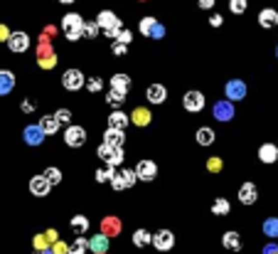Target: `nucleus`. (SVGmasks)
<instances>
[{
	"mask_svg": "<svg viewBox=\"0 0 278 254\" xmlns=\"http://www.w3.org/2000/svg\"><path fill=\"white\" fill-rule=\"evenodd\" d=\"M96 25L101 28V32L109 37V40H116V35H118V30L123 28V23H121V18L113 13V10H101L99 15H96Z\"/></svg>",
	"mask_w": 278,
	"mask_h": 254,
	"instance_id": "obj_1",
	"label": "nucleus"
},
{
	"mask_svg": "<svg viewBox=\"0 0 278 254\" xmlns=\"http://www.w3.org/2000/svg\"><path fill=\"white\" fill-rule=\"evenodd\" d=\"M82 30H84V18L79 13H67L62 18V32L69 42H77L82 40Z\"/></svg>",
	"mask_w": 278,
	"mask_h": 254,
	"instance_id": "obj_2",
	"label": "nucleus"
},
{
	"mask_svg": "<svg viewBox=\"0 0 278 254\" xmlns=\"http://www.w3.org/2000/svg\"><path fill=\"white\" fill-rule=\"evenodd\" d=\"M136 173L131 168H123V166H118V168H113V175H111V188L113 190H131L133 185H136Z\"/></svg>",
	"mask_w": 278,
	"mask_h": 254,
	"instance_id": "obj_3",
	"label": "nucleus"
},
{
	"mask_svg": "<svg viewBox=\"0 0 278 254\" xmlns=\"http://www.w3.org/2000/svg\"><path fill=\"white\" fill-rule=\"evenodd\" d=\"M37 64L42 67V69H52L57 64V55L55 50H52V45H50V37H40V45H37Z\"/></svg>",
	"mask_w": 278,
	"mask_h": 254,
	"instance_id": "obj_4",
	"label": "nucleus"
},
{
	"mask_svg": "<svg viewBox=\"0 0 278 254\" xmlns=\"http://www.w3.org/2000/svg\"><path fill=\"white\" fill-rule=\"evenodd\" d=\"M96 156H99L104 163L113 166V168L123 166V161H126V153H123V148H113V146H106V143H101V146L96 148Z\"/></svg>",
	"mask_w": 278,
	"mask_h": 254,
	"instance_id": "obj_5",
	"label": "nucleus"
},
{
	"mask_svg": "<svg viewBox=\"0 0 278 254\" xmlns=\"http://www.w3.org/2000/svg\"><path fill=\"white\" fill-rule=\"evenodd\" d=\"M8 47H10L13 55H23V52H28L30 50V35L28 32H23V30L10 32V37H8Z\"/></svg>",
	"mask_w": 278,
	"mask_h": 254,
	"instance_id": "obj_6",
	"label": "nucleus"
},
{
	"mask_svg": "<svg viewBox=\"0 0 278 254\" xmlns=\"http://www.w3.org/2000/svg\"><path fill=\"white\" fill-rule=\"evenodd\" d=\"M133 173H136L138 180L150 183V180H155V175H158V163L150 161V158H143V161H138V166L133 168Z\"/></svg>",
	"mask_w": 278,
	"mask_h": 254,
	"instance_id": "obj_7",
	"label": "nucleus"
},
{
	"mask_svg": "<svg viewBox=\"0 0 278 254\" xmlns=\"http://www.w3.org/2000/svg\"><path fill=\"white\" fill-rule=\"evenodd\" d=\"M64 143L69 148H82L86 143V131L82 126H74V123H67V131H64Z\"/></svg>",
	"mask_w": 278,
	"mask_h": 254,
	"instance_id": "obj_8",
	"label": "nucleus"
},
{
	"mask_svg": "<svg viewBox=\"0 0 278 254\" xmlns=\"http://www.w3.org/2000/svg\"><path fill=\"white\" fill-rule=\"evenodd\" d=\"M150 244H153L158 252H170V249L175 247V234H172L170 229H160V232H155V234H153Z\"/></svg>",
	"mask_w": 278,
	"mask_h": 254,
	"instance_id": "obj_9",
	"label": "nucleus"
},
{
	"mask_svg": "<svg viewBox=\"0 0 278 254\" xmlns=\"http://www.w3.org/2000/svg\"><path fill=\"white\" fill-rule=\"evenodd\" d=\"M86 82V77H84V72L79 69H67L64 72V77H62V86L67 89V91H79Z\"/></svg>",
	"mask_w": 278,
	"mask_h": 254,
	"instance_id": "obj_10",
	"label": "nucleus"
},
{
	"mask_svg": "<svg viewBox=\"0 0 278 254\" xmlns=\"http://www.w3.org/2000/svg\"><path fill=\"white\" fill-rule=\"evenodd\" d=\"M204 94L202 91H197V89H192V91H187L185 94V99H182V106H185V111H190V113H197V111H202L204 109Z\"/></svg>",
	"mask_w": 278,
	"mask_h": 254,
	"instance_id": "obj_11",
	"label": "nucleus"
},
{
	"mask_svg": "<svg viewBox=\"0 0 278 254\" xmlns=\"http://www.w3.org/2000/svg\"><path fill=\"white\" fill-rule=\"evenodd\" d=\"M224 94H226L229 101H241L246 96V84L241 79H229L226 86H224Z\"/></svg>",
	"mask_w": 278,
	"mask_h": 254,
	"instance_id": "obj_12",
	"label": "nucleus"
},
{
	"mask_svg": "<svg viewBox=\"0 0 278 254\" xmlns=\"http://www.w3.org/2000/svg\"><path fill=\"white\" fill-rule=\"evenodd\" d=\"M23 139H25L28 146H42L47 136H45V131L40 129V123H30V126L23 129Z\"/></svg>",
	"mask_w": 278,
	"mask_h": 254,
	"instance_id": "obj_13",
	"label": "nucleus"
},
{
	"mask_svg": "<svg viewBox=\"0 0 278 254\" xmlns=\"http://www.w3.org/2000/svg\"><path fill=\"white\" fill-rule=\"evenodd\" d=\"M212 116H214L217 121H231V118H234V101H229V99L217 101V104L212 106Z\"/></svg>",
	"mask_w": 278,
	"mask_h": 254,
	"instance_id": "obj_14",
	"label": "nucleus"
},
{
	"mask_svg": "<svg viewBox=\"0 0 278 254\" xmlns=\"http://www.w3.org/2000/svg\"><path fill=\"white\" fill-rule=\"evenodd\" d=\"M50 190H52V185L45 180V175H35V178L30 180V193H32L35 198H47Z\"/></svg>",
	"mask_w": 278,
	"mask_h": 254,
	"instance_id": "obj_15",
	"label": "nucleus"
},
{
	"mask_svg": "<svg viewBox=\"0 0 278 254\" xmlns=\"http://www.w3.org/2000/svg\"><path fill=\"white\" fill-rule=\"evenodd\" d=\"M256 200H258V188L251 180L241 183V188H239V202L241 205H253Z\"/></svg>",
	"mask_w": 278,
	"mask_h": 254,
	"instance_id": "obj_16",
	"label": "nucleus"
},
{
	"mask_svg": "<svg viewBox=\"0 0 278 254\" xmlns=\"http://www.w3.org/2000/svg\"><path fill=\"white\" fill-rule=\"evenodd\" d=\"M121 229H123V222H121V217H113V215H106L104 220H101V232L111 239L116 234H121Z\"/></svg>",
	"mask_w": 278,
	"mask_h": 254,
	"instance_id": "obj_17",
	"label": "nucleus"
},
{
	"mask_svg": "<svg viewBox=\"0 0 278 254\" xmlns=\"http://www.w3.org/2000/svg\"><path fill=\"white\" fill-rule=\"evenodd\" d=\"M131 123V116L121 109H113L109 113V129H118V131H126V126Z\"/></svg>",
	"mask_w": 278,
	"mask_h": 254,
	"instance_id": "obj_18",
	"label": "nucleus"
},
{
	"mask_svg": "<svg viewBox=\"0 0 278 254\" xmlns=\"http://www.w3.org/2000/svg\"><path fill=\"white\" fill-rule=\"evenodd\" d=\"M258 161H261V163H266V166L276 163V161H278V146H276V143H263V146L258 148Z\"/></svg>",
	"mask_w": 278,
	"mask_h": 254,
	"instance_id": "obj_19",
	"label": "nucleus"
},
{
	"mask_svg": "<svg viewBox=\"0 0 278 254\" xmlns=\"http://www.w3.org/2000/svg\"><path fill=\"white\" fill-rule=\"evenodd\" d=\"M145 99H148L150 104H163L167 99V89L163 84H150L145 89Z\"/></svg>",
	"mask_w": 278,
	"mask_h": 254,
	"instance_id": "obj_20",
	"label": "nucleus"
},
{
	"mask_svg": "<svg viewBox=\"0 0 278 254\" xmlns=\"http://www.w3.org/2000/svg\"><path fill=\"white\" fill-rule=\"evenodd\" d=\"M109 84H111V89L113 91H118V94H128V89H131V84H133V79H131L128 74L121 72V74H113Z\"/></svg>",
	"mask_w": 278,
	"mask_h": 254,
	"instance_id": "obj_21",
	"label": "nucleus"
},
{
	"mask_svg": "<svg viewBox=\"0 0 278 254\" xmlns=\"http://www.w3.org/2000/svg\"><path fill=\"white\" fill-rule=\"evenodd\" d=\"M258 25L263 30H271L278 25V13L273 8H263L261 13H258Z\"/></svg>",
	"mask_w": 278,
	"mask_h": 254,
	"instance_id": "obj_22",
	"label": "nucleus"
},
{
	"mask_svg": "<svg viewBox=\"0 0 278 254\" xmlns=\"http://www.w3.org/2000/svg\"><path fill=\"white\" fill-rule=\"evenodd\" d=\"M104 143H106V146H113V148H123V143H126V131L106 129V134H104Z\"/></svg>",
	"mask_w": 278,
	"mask_h": 254,
	"instance_id": "obj_23",
	"label": "nucleus"
},
{
	"mask_svg": "<svg viewBox=\"0 0 278 254\" xmlns=\"http://www.w3.org/2000/svg\"><path fill=\"white\" fill-rule=\"evenodd\" d=\"M15 89V74L10 69H0V96H8Z\"/></svg>",
	"mask_w": 278,
	"mask_h": 254,
	"instance_id": "obj_24",
	"label": "nucleus"
},
{
	"mask_svg": "<svg viewBox=\"0 0 278 254\" xmlns=\"http://www.w3.org/2000/svg\"><path fill=\"white\" fill-rule=\"evenodd\" d=\"M89 249L94 254H101V252H109V237L104 234V232H99V234H94L91 239H89Z\"/></svg>",
	"mask_w": 278,
	"mask_h": 254,
	"instance_id": "obj_25",
	"label": "nucleus"
},
{
	"mask_svg": "<svg viewBox=\"0 0 278 254\" xmlns=\"http://www.w3.org/2000/svg\"><path fill=\"white\" fill-rule=\"evenodd\" d=\"M59 126H62V123L55 118V113H52V116H42V118H40V129L45 131V136H47V139H50V136H55V134H59Z\"/></svg>",
	"mask_w": 278,
	"mask_h": 254,
	"instance_id": "obj_26",
	"label": "nucleus"
},
{
	"mask_svg": "<svg viewBox=\"0 0 278 254\" xmlns=\"http://www.w3.org/2000/svg\"><path fill=\"white\" fill-rule=\"evenodd\" d=\"M150 109H145V106H136L133 111H131V123H136V126H148L150 123Z\"/></svg>",
	"mask_w": 278,
	"mask_h": 254,
	"instance_id": "obj_27",
	"label": "nucleus"
},
{
	"mask_svg": "<svg viewBox=\"0 0 278 254\" xmlns=\"http://www.w3.org/2000/svg\"><path fill=\"white\" fill-rule=\"evenodd\" d=\"M222 242H224V247L231 249V252H239V249H241V237H239L236 229H229V232L222 237Z\"/></svg>",
	"mask_w": 278,
	"mask_h": 254,
	"instance_id": "obj_28",
	"label": "nucleus"
},
{
	"mask_svg": "<svg viewBox=\"0 0 278 254\" xmlns=\"http://www.w3.org/2000/svg\"><path fill=\"white\" fill-rule=\"evenodd\" d=\"M195 141L199 143V146H212V143H214V131H212L209 126H202V129H197Z\"/></svg>",
	"mask_w": 278,
	"mask_h": 254,
	"instance_id": "obj_29",
	"label": "nucleus"
},
{
	"mask_svg": "<svg viewBox=\"0 0 278 254\" xmlns=\"http://www.w3.org/2000/svg\"><path fill=\"white\" fill-rule=\"evenodd\" d=\"M89 252V239H84V234H79L69 247H67V254H86Z\"/></svg>",
	"mask_w": 278,
	"mask_h": 254,
	"instance_id": "obj_30",
	"label": "nucleus"
},
{
	"mask_svg": "<svg viewBox=\"0 0 278 254\" xmlns=\"http://www.w3.org/2000/svg\"><path fill=\"white\" fill-rule=\"evenodd\" d=\"M69 225H72V229H74L77 234H84V232L89 229V217H86V215H74V217L69 220Z\"/></svg>",
	"mask_w": 278,
	"mask_h": 254,
	"instance_id": "obj_31",
	"label": "nucleus"
},
{
	"mask_svg": "<svg viewBox=\"0 0 278 254\" xmlns=\"http://www.w3.org/2000/svg\"><path fill=\"white\" fill-rule=\"evenodd\" d=\"M126 96L128 94H118V91H106V104L111 106V109H121L123 106V101H126Z\"/></svg>",
	"mask_w": 278,
	"mask_h": 254,
	"instance_id": "obj_32",
	"label": "nucleus"
},
{
	"mask_svg": "<svg viewBox=\"0 0 278 254\" xmlns=\"http://www.w3.org/2000/svg\"><path fill=\"white\" fill-rule=\"evenodd\" d=\"M99 32H101V28L96 25V20H84V30H82V37H86V40H96L99 37Z\"/></svg>",
	"mask_w": 278,
	"mask_h": 254,
	"instance_id": "obj_33",
	"label": "nucleus"
},
{
	"mask_svg": "<svg viewBox=\"0 0 278 254\" xmlns=\"http://www.w3.org/2000/svg\"><path fill=\"white\" fill-rule=\"evenodd\" d=\"M229 210H231V202L226 198H217L212 202V212H214V215H222L224 217V215H229Z\"/></svg>",
	"mask_w": 278,
	"mask_h": 254,
	"instance_id": "obj_34",
	"label": "nucleus"
},
{
	"mask_svg": "<svg viewBox=\"0 0 278 254\" xmlns=\"http://www.w3.org/2000/svg\"><path fill=\"white\" fill-rule=\"evenodd\" d=\"M150 239H153V234H150L148 229H136V232H133V244H136V247H148Z\"/></svg>",
	"mask_w": 278,
	"mask_h": 254,
	"instance_id": "obj_35",
	"label": "nucleus"
},
{
	"mask_svg": "<svg viewBox=\"0 0 278 254\" xmlns=\"http://www.w3.org/2000/svg\"><path fill=\"white\" fill-rule=\"evenodd\" d=\"M158 20L153 18V15H145V18H140L138 23V32L140 35H145V37H150V32H153V25H155Z\"/></svg>",
	"mask_w": 278,
	"mask_h": 254,
	"instance_id": "obj_36",
	"label": "nucleus"
},
{
	"mask_svg": "<svg viewBox=\"0 0 278 254\" xmlns=\"http://www.w3.org/2000/svg\"><path fill=\"white\" fill-rule=\"evenodd\" d=\"M42 175H45V180H47V183H50L52 188H55V185H59V183H62V170H59V168H55V166H50V168L45 170Z\"/></svg>",
	"mask_w": 278,
	"mask_h": 254,
	"instance_id": "obj_37",
	"label": "nucleus"
},
{
	"mask_svg": "<svg viewBox=\"0 0 278 254\" xmlns=\"http://www.w3.org/2000/svg\"><path fill=\"white\" fill-rule=\"evenodd\" d=\"M263 234H266V237H271V239H276V237H278V217H268V220H263Z\"/></svg>",
	"mask_w": 278,
	"mask_h": 254,
	"instance_id": "obj_38",
	"label": "nucleus"
},
{
	"mask_svg": "<svg viewBox=\"0 0 278 254\" xmlns=\"http://www.w3.org/2000/svg\"><path fill=\"white\" fill-rule=\"evenodd\" d=\"M111 175H113V166H104V168H99L94 173V178H96V183H111Z\"/></svg>",
	"mask_w": 278,
	"mask_h": 254,
	"instance_id": "obj_39",
	"label": "nucleus"
},
{
	"mask_svg": "<svg viewBox=\"0 0 278 254\" xmlns=\"http://www.w3.org/2000/svg\"><path fill=\"white\" fill-rule=\"evenodd\" d=\"M249 8V0H229V13L234 15H244Z\"/></svg>",
	"mask_w": 278,
	"mask_h": 254,
	"instance_id": "obj_40",
	"label": "nucleus"
},
{
	"mask_svg": "<svg viewBox=\"0 0 278 254\" xmlns=\"http://www.w3.org/2000/svg\"><path fill=\"white\" fill-rule=\"evenodd\" d=\"M84 86H86L91 94H96V91H101V89H104V79H101V77H91V79H86V82H84Z\"/></svg>",
	"mask_w": 278,
	"mask_h": 254,
	"instance_id": "obj_41",
	"label": "nucleus"
},
{
	"mask_svg": "<svg viewBox=\"0 0 278 254\" xmlns=\"http://www.w3.org/2000/svg\"><path fill=\"white\" fill-rule=\"evenodd\" d=\"M32 247H35L37 252H42V249H50V242H47V237H45V234H35Z\"/></svg>",
	"mask_w": 278,
	"mask_h": 254,
	"instance_id": "obj_42",
	"label": "nucleus"
},
{
	"mask_svg": "<svg viewBox=\"0 0 278 254\" xmlns=\"http://www.w3.org/2000/svg\"><path fill=\"white\" fill-rule=\"evenodd\" d=\"M224 168V163H222V158H217V156H212L209 161H207V170L209 173H219V170Z\"/></svg>",
	"mask_w": 278,
	"mask_h": 254,
	"instance_id": "obj_43",
	"label": "nucleus"
},
{
	"mask_svg": "<svg viewBox=\"0 0 278 254\" xmlns=\"http://www.w3.org/2000/svg\"><path fill=\"white\" fill-rule=\"evenodd\" d=\"M116 40H118V42H123V45H131L133 32H131V30H126V28H121V30H118V35H116Z\"/></svg>",
	"mask_w": 278,
	"mask_h": 254,
	"instance_id": "obj_44",
	"label": "nucleus"
},
{
	"mask_svg": "<svg viewBox=\"0 0 278 254\" xmlns=\"http://www.w3.org/2000/svg\"><path fill=\"white\" fill-rule=\"evenodd\" d=\"M111 52L116 57H123L126 52H128V45H123V42H118V40H113V45H111Z\"/></svg>",
	"mask_w": 278,
	"mask_h": 254,
	"instance_id": "obj_45",
	"label": "nucleus"
},
{
	"mask_svg": "<svg viewBox=\"0 0 278 254\" xmlns=\"http://www.w3.org/2000/svg\"><path fill=\"white\" fill-rule=\"evenodd\" d=\"M55 118L59 123H72V111H69V109H59V111L55 113Z\"/></svg>",
	"mask_w": 278,
	"mask_h": 254,
	"instance_id": "obj_46",
	"label": "nucleus"
},
{
	"mask_svg": "<svg viewBox=\"0 0 278 254\" xmlns=\"http://www.w3.org/2000/svg\"><path fill=\"white\" fill-rule=\"evenodd\" d=\"M160 37H165V25H163V23H155V25H153V32H150V40H160Z\"/></svg>",
	"mask_w": 278,
	"mask_h": 254,
	"instance_id": "obj_47",
	"label": "nucleus"
},
{
	"mask_svg": "<svg viewBox=\"0 0 278 254\" xmlns=\"http://www.w3.org/2000/svg\"><path fill=\"white\" fill-rule=\"evenodd\" d=\"M50 247H52V254H67V247H69V244L62 242V239H57V242H52Z\"/></svg>",
	"mask_w": 278,
	"mask_h": 254,
	"instance_id": "obj_48",
	"label": "nucleus"
},
{
	"mask_svg": "<svg viewBox=\"0 0 278 254\" xmlns=\"http://www.w3.org/2000/svg\"><path fill=\"white\" fill-rule=\"evenodd\" d=\"M209 25H212V28H222L224 18H222V15H217V13H214V15H209Z\"/></svg>",
	"mask_w": 278,
	"mask_h": 254,
	"instance_id": "obj_49",
	"label": "nucleus"
},
{
	"mask_svg": "<svg viewBox=\"0 0 278 254\" xmlns=\"http://www.w3.org/2000/svg\"><path fill=\"white\" fill-rule=\"evenodd\" d=\"M20 109H23V113H32V111H35V101H30V99H23Z\"/></svg>",
	"mask_w": 278,
	"mask_h": 254,
	"instance_id": "obj_50",
	"label": "nucleus"
},
{
	"mask_svg": "<svg viewBox=\"0 0 278 254\" xmlns=\"http://www.w3.org/2000/svg\"><path fill=\"white\" fill-rule=\"evenodd\" d=\"M45 237H47V242L52 244V242H57V239H59V232H57V229H52V227H50V229H45Z\"/></svg>",
	"mask_w": 278,
	"mask_h": 254,
	"instance_id": "obj_51",
	"label": "nucleus"
},
{
	"mask_svg": "<svg viewBox=\"0 0 278 254\" xmlns=\"http://www.w3.org/2000/svg\"><path fill=\"white\" fill-rule=\"evenodd\" d=\"M197 5H199V10H212L214 0H197Z\"/></svg>",
	"mask_w": 278,
	"mask_h": 254,
	"instance_id": "obj_52",
	"label": "nucleus"
},
{
	"mask_svg": "<svg viewBox=\"0 0 278 254\" xmlns=\"http://www.w3.org/2000/svg\"><path fill=\"white\" fill-rule=\"evenodd\" d=\"M8 37H10V30H8V25H0V42H8Z\"/></svg>",
	"mask_w": 278,
	"mask_h": 254,
	"instance_id": "obj_53",
	"label": "nucleus"
},
{
	"mask_svg": "<svg viewBox=\"0 0 278 254\" xmlns=\"http://www.w3.org/2000/svg\"><path fill=\"white\" fill-rule=\"evenodd\" d=\"M273 252H278V244H266L263 247V254H273Z\"/></svg>",
	"mask_w": 278,
	"mask_h": 254,
	"instance_id": "obj_54",
	"label": "nucleus"
},
{
	"mask_svg": "<svg viewBox=\"0 0 278 254\" xmlns=\"http://www.w3.org/2000/svg\"><path fill=\"white\" fill-rule=\"evenodd\" d=\"M55 35V28L52 25H47V30H45V37H52Z\"/></svg>",
	"mask_w": 278,
	"mask_h": 254,
	"instance_id": "obj_55",
	"label": "nucleus"
},
{
	"mask_svg": "<svg viewBox=\"0 0 278 254\" xmlns=\"http://www.w3.org/2000/svg\"><path fill=\"white\" fill-rule=\"evenodd\" d=\"M62 5H72V3H77V0H59Z\"/></svg>",
	"mask_w": 278,
	"mask_h": 254,
	"instance_id": "obj_56",
	"label": "nucleus"
},
{
	"mask_svg": "<svg viewBox=\"0 0 278 254\" xmlns=\"http://www.w3.org/2000/svg\"><path fill=\"white\" fill-rule=\"evenodd\" d=\"M276 57H278V47H276Z\"/></svg>",
	"mask_w": 278,
	"mask_h": 254,
	"instance_id": "obj_57",
	"label": "nucleus"
},
{
	"mask_svg": "<svg viewBox=\"0 0 278 254\" xmlns=\"http://www.w3.org/2000/svg\"><path fill=\"white\" fill-rule=\"evenodd\" d=\"M35 254H40V252H37V249H35Z\"/></svg>",
	"mask_w": 278,
	"mask_h": 254,
	"instance_id": "obj_58",
	"label": "nucleus"
},
{
	"mask_svg": "<svg viewBox=\"0 0 278 254\" xmlns=\"http://www.w3.org/2000/svg\"><path fill=\"white\" fill-rule=\"evenodd\" d=\"M101 254H109V252H101Z\"/></svg>",
	"mask_w": 278,
	"mask_h": 254,
	"instance_id": "obj_59",
	"label": "nucleus"
},
{
	"mask_svg": "<svg viewBox=\"0 0 278 254\" xmlns=\"http://www.w3.org/2000/svg\"><path fill=\"white\" fill-rule=\"evenodd\" d=\"M273 254H278V252H273Z\"/></svg>",
	"mask_w": 278,
	"mask_h": 254,
	"instance_id": "obj_60",
	"label": "nucleus"
},
{
	"mask_svg": "<svg viewBox=\"0 0 278 254\" xmlns=\"http://www.w3.org/2000/svg\"><path fill=\"white\" fill-rule=\"evenodd\" d=\"M276 146H278V143H276Z\"/></svg>",
	"mask_w": 278,
	"mask_h": 254,
	"instance_id": "obj_61",
	"label": "nucleus"
}]
</instances>
